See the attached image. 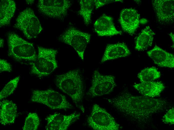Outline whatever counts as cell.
Listing matches in <instances>:
<instances>
[{"label": "cell", "mask_w": 174, "mask_h": 130, "mask_svg": "<svg viewBox=\"0 0 174 130\" xmlns=\"http://www.w3.org/2000/svg\"><path fill=\"white\" fill-rule=\"evenodd\" d=\"M87 121L88 126L95 130H118L120 127L105 109L96 104L93 105Z\"/></svg>", "instance_id": "obj_7"}, {"label": "cell", "mask_w": 174, "mask_h": 130, "mask_svg": "<svg viewBox=\"0 0 174 130\" xmlns=\"http://www.w3.org/2000/svg\"><path fill=\"white\" fill-rule=\"evenodd\" d=\"M20 79V77L18 76L11 80L5 85L0 92V100L13 93L17 86Z\"/></svg>", "instance_id": "obj_24"}, {"label": "cell", "mask_w": 174, "mask_h": 130, "mask_svg": "<svg viewBox=\"0 0 174 130\" xmlns=\"http://www.w3.org/2000/svg\"><path fill=\"white\" fill-rule=\"evenodd\" d=\"M133 86L143 96L152 98L159 96L165 88L164 84L161 82H141Z\"/></svg>", "instance_id": "obj_17"}, {"label": "cell", "mask_w": 174, "mask_h": 130, "mask_svg": "<svg viewBox=\"0 0 174 130\" xmlns=\"http://www.w3.org/2000/svg\"><path fill=\"white\" fill-rule=\"evenodd\" d=\"M155 34L149 26H146L142 30L136 39L135 49L139 51L146 50L152 46Z\"/></svg>", "instance_id": "obj_20"}, {"label": "cell", "mask_w": 174, "mask_h": 130, "mask_svg": "<svg viewBox=\"0 0 174 130\" xmlns=\"http://www.w3.org/2000/svg\"><path fill=\"white\" fill-rule=\"evenodd\" d=\"M26 2L28 4H33L34 2V0H26Z\"/></svg>", "instance_id": "obj_29"}, {"label": "cell", "mask_w": 174, "mask_h": 130, "mask_svg": "<svg viewBox=\"0 0 174 130\" xmlns=\"http://www.w3.org/2000/svg\"><path fill=\"white\" fill-rule=\"evenodd\" d=\"M140 17V14L135 9H123L118 19L123 30L130 35L134 34L138 27Z\"/></svg>", "instance_id": "obj_13"}, {"label": "cell", "mask_w": 174, "mask_h": 130, "mask_svg": "<svg viewBox=\"0 0 174 130\" xmlns=\"http://www.w3.org/2000/svg\"><path fill=\"white\" fill-rule=\"evenodd\" d=\"M95 32L99 36H112L121 34L122 32L116 30L112 18L103 14L96 21L94 25Z\"/></svg>", "instance_id": "obj_14"}, {"label": "cell", "mask_w": 174, "mask_h": 130, "mask_svg": "<svg viewBox=\"0 0 174 130\" xmlns=\"http://www.w3.org/2000/svg\"><path fill=\"white\" fill-rule=\"evenodd\" d=\"M35 60L31 63V73L39 77L47 76L58 67L56 60L57 50L38 46Z\"/></svg>", "instance_id": "obj_4"}, {"label": "cell", "mask_w": 174, "mask_h": 130, "mask_svg": "<svg viewBox=\"0 0 174 130\" xmlns=\"http://www.w3.org/2000/svg\"><path fill=\"white\" fill-rule=\"evenodd\" d=\"M40 124L39 117L36 113L30 112L26 117L23 130H36Z\"/></svg>", "instance_id": "obj_23"}, {"label": "cell", "mask_w": 174, "mask_h": 130, "mask_svg": "<svg viewBox=\"0 0 174 130\" xmlns=\"http://www.w3.org/2000/svg\"><path fill=\"white\" fill-rule=\"evenodd\" d=\"M4 44V40L2 38H0V48H2Z\"/></svg>", "instance_id": "obj_28"}, {"label": "cell", "mask_w": 174, "mask_h": 130, "mask_svg": "<svg viewBox=\"0 0 174 130\" xmlns=\"http://www.w3.org/2000/svg\"><path fill=\"white\" fill-rule=\"evenodd\" d=\"M131 54L130 50L125 44L120 42L108 44L106 48L100 62L124 57Z\"/></svg>", "instance_id": "obj_16"}, {"label": "cell", "mask_w": 174, "mask_h": 130, "mask_svg": "<svg viewBox=\"0 0 174 130\" xmlns=\"http://www.w3.org/2000/svg\"><path fill=\"white\" fill-rule=\"evenodd\" d=\"M174 0H154L152 1V6L156 18L162 24L172 23L174 20Z\"/></svg>", "instance_id": "obj_12"}, {"label": "cell", "mask_w": 174, "mask_h": 130, "mask_svg": "<svg viewBox=\"0 0 174 130\" xmlns=\"http://www.w3.org/2000/svg\"><path fill=\"white\" fill-rule=\"evenodd\" d=\"M170 36L171 38L173 44H174V35L172 34L171 33L170 34Z\"/></svg>", "instance_id": "obj_30"}, {"label": "cell", "mask_w": 174, "mask_h": 130, "mask_svg": "<svg viewBox=\"0 0 174 130\" xmlns=\"http://www.w3.org/2000/svg\"><path fill=\"white\" fill-rule=\"evenodd\" d=\"M94 6L96 9H97L100 7L110 3L117 2H122V0H94Z\"/></svg>", "instance_id": "obj_27"}, {"label": "cell", "mask_w": 174, "mask_h": 130, "mask_svg": "<svg viewBox=\"0 0 174 130\" xmlns=\"http://www.w3.org/2000/svg\"><path fill=\"white\" fill-rule=\"evenodd\" d=\"M17 107L12 101L4 100L0 103V123L4 125L14 123L16 116Z\"/></svg>", "instance_id": "obj_18"}, {"label": "cell", "mask_w": 174, "mask_h": 130, "mask_svg": "<svg viewBox=\"0 0 174 130\" xmlns=\"http://www.w3.org/2000/svg\"><path fill=\"white\" fill-rule=\"evenodd\" d=\"M11 65L6 60L0 59V72L1 73L4 72H10L12 71Z\"/></svg>", "instance_id": "obj_26"}, {"label": "cell", "mask_w": 174, "mask_h": 130, "mask_svg": "<svg viewBox=\"0 0 174 130\" xmlns=\"http://www.w3.org/2000/svg\"><path fill=\"white\" fill-rule=\"evenodd\" d=\"M116 86L114 76L103 75L96 70L92 75L91 86L87 94L92 97L106 95L111 92Z\"/></svg>", "instance_id": "obj_9"}, {"label": "cell", "mask_w": 174, "mask_h": 130, "mask_svg": "<svg viewBox=\"0 0 174 130\" xmlns=\"http://www.w3.org/2000/svg\"><path fill=\"white\" fill-rule=\"evenodd\" d=\"M71 5L68 0H40L37 7L40 12L47 16L61 18L66 16Z\"/></svg>", "instance_id": "obj_10"}, {"label": "cell", "mask_w": 174, "mask_h": 130, "mask_svg": "<svg viewBox=\"0 0 174 130\" xmlns=\"http://www.w3.org/2000/svg\"><path fill=\"white\" fill-rule=\"evenodd\" d=\"M108 102L123 114L139 123L145 122L151 116L166 108L167 101L161 98L134 95L124 91Z\"/></svg>", "instance_id": "obj_1"}, {"label": "cell", "mask_w": 174, "mask_h": 130, "mask_svg": "<svg viewBox=\"0 0 174 130\" xmlns=\"http://www.w3.org/2000/svg\"><path fill=\"white\" fill-rule=\"evenodd\" d=\"M147 53L154 63L158 66L170 68H174V56L172 54L156 46Z\"/></svg>", "instance_id": "obj_15"}, {"label": "cell", "mask_w": 174, "mask_h": 130, "mask_svg": "<svg viewBox=\"0 0 174 130\" xmlns=\"http://www.w3.org/2000/svg\"><path fill=\"white\" fill-rule=\"evenodd\" d=\"M14 27L22 31L29 39L36 38L43 29L33 10L28 8L19 13Z\"/></svg>", "instance_id": "obj_6"}, {"label": "cell", "mask_w": 174, "mask_h": 130, "mask_svg": "<svg viewBox=\"0 0 174 130\" xmlns=\"http://www.w3.org/2000/svg\"><path fill=\"white\" fill-rule=\"evenodd\" d=\"M164 123L173 125L174 124V107L169 110L163 116L162 119Z\"/></svg>", "instance_id": "obj_25"}, {"label": "cell", "mask_w": 174, "mask_h": 130, "mask_svg": "<svg viewBox=\"0 0 174 130\" xmlns=\"http://www.w3.org/2000/svg\"><path fill=\"white\" fill-rule=\"evenodd\" d=\"M90 35L71 26L67 29L60 37L62 42L72 46L82 60L86 48L90 42Z\"/></svg>", "instance_id": "obj_8"}, {"label": "cell", "mask_w": 174, "mask_h": 130, "mask_svg": "<svg viewBox=\"0 0 174 130\" xmlns=\"http://www.w3.org/2000/svg\"><path fill=\"white\" fill-rule=\"evenodd\" d=\"M80 113L74 112L68 115L55 113L50 115L46 118V130H66L69 126L78 120Z\"/></svg>", "instance_id": "obj_11"}, {"label": "cell", "mask_w": 174, "mask_h": 130, "mask_svg": "<svg viewBox=\"0 0 174 130\" xmlns=\"http://www.w3.org/2000/svg\"><path fill=\"white\" fill-rule=\"evenodd\" d=\"M79 3L80 8L78 14L83 18L85 24L88 25L90 22L94 6V1L81 0Z\"/></svg>", "instance_id": "obj_21"}, {"label": "cell", "mask_w": 174, "mask_h": 130, "mask_svg": "<svg viewBox=\"0 0 174 130\" xmlns=\"http://www.w3.org/2000/svg\"><path fill=\"white\" fill-rule=\"evenodd\" d=\"M31 100L45 105L52 110H66L72 107L64 96L52 89L33 90Z\"/></svg>", "instance_id": "obj_5"}, {"label": "cell", "mask_w": 174, "mask_h": 130, "mask_svg": "<svg viewBox=\"0 0 174 130\" xmlns=\"http://www.w3.org/2000/svg\"><path fill=\"white\" fill-rule=\"evenodd\" d=\"M8 55L17 61H34L36 55L33 44L24 40L14 32L8 34Z\"/></svg>", "instance_id": "obj_3"}, {"label": "cell", "mask_w": 174, "mask_h": 130, "mask_svg": "<svg viewBox=\"0 0 174 130\" xmlns=\"http://www.w3.org/2000/svg\"><path fill=\"white\" fill-rule=\"evenodd\" d=\"M56 84L71 98L77 107L81 108L80 104L83 98L84 89L82 79L79 70H70L57 75Z\"/></svg>", "instance_id": "obj_2"}, {"label": "cell", "mask_w": 174, "mask_h": 130, "mask_svg": "<svg viewBox=\"0 0 174 130\" xmlns=\"http://www.w3.org/2000/svg\"><path fill=\"white\" fill-rule=\"evenodd\" d=\"M161 74L155 67L145 68L142 70L138 76L141 82L154 81L158 78L161 76Z\"/></svg>", "instance_id": "obj_22"}, {"label": "cell", "mask_w": 174, "mask_h": 130, "mask_svg": "<svg viewBox=\"0 0 174 130\" xmlns=\"http://www.w3.org/2000/svg\"><path fill=\"white\" fill-rule=\"evenodd\" d=\"M16 8L14 0H2L0 2V26L8 25L13 16Z\"/></svg>", "instance_id": "obj_19"}]
</instances>
